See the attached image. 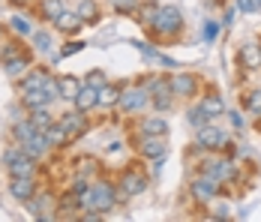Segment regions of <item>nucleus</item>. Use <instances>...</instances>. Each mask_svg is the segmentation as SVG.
<instances>
[{
    "instance_id": "28",
    "label": "nucleus",
    "mask_w": 261,
    "mask_h": 222,
    "mask_svg": "<svg viewBox=\"0 0 261 222\" xmlns=\"http://www.w3.org/2000/svg\"><path fill=\"white\" fill-rule=\"evenodd\" d=\"M201 108L207 111L210 117H216V114H222V99L216 96V93H210V96L204 99V102H201Z\"/></svg>"
},
{
    "instance_id": "30",
    "label": "nucleus",
    "mask_w": 261,
    "mask_h": 222,
    "mask_svg": "<svg viewBox=\"0 0 261 222\" xmlns=\"http://www.w3.org/2000/svg\"><path fill=\"white\" fill-rule=\"evenodd\" d=\"M246 111H249V114H261V90H252V93H249Z\"/></svg>"
},
{
    "instance_id": "23",
    "label": "nucleus",
    "mask_w": 261,
    "mask_h": 222,
    "mask_svg": "<svg viewBox=\"0 0 261 222\" xmlns=\"http://www.w3.org/2000/svg\"><path fill=\"white\" fill-rule=\"evenodd\" d=\"M45 81H48V75L42 72V69H36V72L27 75V78L21 81V84H18V87H21V93H27V90H36V87H42Z\"/></svg>"
},
{
    "instance_id": "24",
    "label": "nucleus",
    "mask_w": 261,
    "mask_h": 222,
    "mask_svg": "<svg viewBox=\"0 0 261 222\" xmlns=\"http://www.w3.org/2000/svg\"><path fill=\"white\" fill-rule=\"evenodd\" d=\"M156 15H159V6H156V3H141V6H138V21H141V24L153 27Z\"/></svg>"
},
{
    "instance_id": "33",
    "label": "nucleus",
    "mask_w": 261,
    "mask_h": 222,
    "mask_svg": "<svg viewBox=\"0 0 261 222\" xmlns=\"http://www.w3.org/2000/svg\"><path fill=\"white\" fill-rule=\"evenodd\" d=\"M33 42H36V48H39V51L51 48V36H48V33H36V36H33Z\"/></svg>"
},
{
    "instance_id": "2",
    "label": "nucleus",
    "mask_w": 261,
    "mask_h": 222,
    "mask_svg": "<svg viewBox=\"0 0 261 222\" xmlns=\"http://www.w3.org/2000/svg\"><path fill=\"white\" fill-rule=\"evenodd\" d=\"M180 27H183L180 9L159 6V15H156V21H153V30H156L159 36H174V33H180Z\"/></svg>"
},
{
    "instance_id": "39",
    "label": "nucleus",
    "mask_w": 261,
    "mask_h": 222,
    "mask_svg": "<svg viewBox=\"0 0 261 222\" xmlns=\"http://www.w3.org/2000/svg\"><path fill=\"white\" fill-rule=\"evenodd\" d=\"M255 6H258L255 0H237V9H243V12H252Z\"/></svg>"
},
{
    "instance_id": "10",
    "label": "nucleus",
    "mask_w": 261,
    "mask_h": 222,
    "mask_svg": "<svg viewBox=\"0 0 261 222\" xmlns=\"http://www.w3.org/2000/svg\"><path fill=\"white\" fill-rule=\"evenodd\" d=\"M75 102V108L79 111H90L93 105H99V87H93V84H81V90H79V96L72 99Z\"/></svg>"
},
{
    "instance_id": "34",
    "label": "nucleus",
    "mask_w": 261,
    "mask_h": 222,
    "mask_svg": "<svg viewBox=\"0 0 261 222\" xmlns=\"http://www.w3.org/2000/svg\"><path fill=\"white\" fill-rule=\"evenodd\" d=\"M12 30H15V33H21V36H27V33H30V24H27L21 15H15V18H12Z\"/></svg>"
},
{
    "instance_id": "31",
    "label": "nucleus",
    "mask_w": 261,
    "mask_h": 222,
    "mask_svg": "<svg viewBox=\"0 0 261 222\" xmlns=\"http://www.w3.org/2000/svg\"><path fill=\"white\" fill-rule=\"evenodd\" d=\"M18 54H21V48H18L15 42H9V45H3V48H0V60L6 63V60H12V57H18Z\"/></svg>"
},
{
    "instance_id": "26",
    "label": "nucleus",
    "mask_w": 261,
    "mask_h": 222,
    "mask_svg": "<svg viewBox=\"0 0 261 222\" xmlns=\"http://www.w3.org/2000/svg\"><path fill=\"white\" fill-rule=\"evenodd\" d=\"M60 12H63V0H42V15L48 21H54Z\"/></svg>"
},
{
    "instance_id": "32",
    "label": "nucleus",
    "mask_w": 261,
    "mask_h": 222,
    "mask_svg": "<svg viewBox=\"0 0 261 222\" xmlns=\"http://www.w3.org/2000/svg\"><path fill=\"white\" fill-rule=\"evenodd\" d=\"M114 9L117 12H135L138 9V0H114Z\"/></svg>"
},
{
    "instance_id": "4",
    "label": "nucleus",
    "mask_w": 261,
    "mask_h": 222,
    "mask_svg": "<svg viewBox=\"0 0 261 222\" xmlns=\"http://www.w3.org/2000/svg\"><path fill=\"white\" fill-rule=\"evenodd\" d=\"M147 99H150V93H147L144 87H129V90L120 93L117 105H120L123 111H141V108L147 105Z\"/></svg>"
},
{
    "instance_id": "20",
    "label": "nucleus",
    "mask_w": 261,
    "mask_h": 222,
    "mask_svg": "<svg viewBox=\"0 0 261 222\" xmlns=\"http://www.w3.org/2000/svg\"><path fill=\"white\" fill-rule=\"evenodd\" d=\"M27 66H30V60L18 54V57H12V60H6V63H3V72L9 75V78H18L21 72H27Z\"/></svg>"
},
{
    "instance_id": "42",
    "label": "nucleus",
    "mask_w": 261,
    "mask_h": 222,
    "mask_svg": "<svg viewBox=\"0 0 261 222\" xmlns=\"http://www.w3.org/2000/svg\"><path fill=\"white\" fill-rule=\"evenodd\" d=\"M255 3H258V6H261V0H255Z\"/></svg>"
},
{
    "instance_id": "1",
    "label": "nucleus",
    "mask_w": 261,
    "mask_h": 222,
    "mask_svg": "<svg viewBox=\"0 0 261 222\" xmlns=\"http://www.w3.org/2000/svg\"><path fill=\"white\" fill-rule=\"evenodd\" d=\"M81 204L90 207V210H96V213H108V210L117 204V192H114V186H111L108 180H99V183L90 186V192H87V198H84Z\"/></svg>"
},
{
    "instance_id": "14",
    "label": "nucleus",
    "mask_w": 261,
    "mask_h": 222,
    "mask_svg": "<svg viewBox=\"0 0 261 222\" xmlns=\"http://www.w3.org/2000/svg\"><path fill=\"white\" fill-rule=\"evenodd\" d=\"M51 24L57 27L60 33H75V30L81 27V18H79V12H66V9H63V12L54 18Z\"/></svg>"
},
{
    "instance_id": "21",
    "label": "nucleus",
    "mask_w": 261,
    "mask_h": 222,
    "mask_svg": "<svg viewBox=\"0 0 261 222\" xmlns=\"http://www.w3.org/2000/svg\"><path fill=\"white\" fill-rule=\"evenodd\" d=\"M21 102H24L27 108H39V105H51V102H48V96H45V90H42V87H36V90H27V93H21Z\"/></svg>"
},
{
    "instance_id": "25",
    "label": "nucleus",
    "mask_w": 261,
    "mask_h": 222,
    "mask_svg": "<svg viewBox=\"0 0 261 222\" xmlns=\"http://www.w3.org/2000/svg\"><path fill=\"white\" fill-rule=\"evenodd\" d=\"M186 120H189V124L195 126V129H201V126H207V124H210V114L204 111V108H201V105H198V108L186 111Z\"/></svg>"
},
{
    "instance_id": "40",
    "label": "nucleus",
    "mask_w": 261,
    "mask_h": 222,
    "mask_svg": "<svg viewBox=\"0 0 261 222\" xmlns=\"http://www.w3.org/2000/svg\"><path fill=\"white\" fill-rule=\"evenodd\" d=\"M216 216L225 219V216H228V207H225V204H216Z\"/></svg>"
},
{
    "instance_id": "19",
    "label": "nucleus",
    "mask_w": 261,
    "mask_h": 222,
    "mask_svg": "<svg viewBox=\"0 0 261 222\" xmlns=\"http://www.w3.org/2000/svg\"><path fill=\"white\" fill-rule=\"evenodd\" d=\"M141 132H144V135H165V132H168V120H165V117H147V120L141 124Z\"/></svg>"
},
{
    "instance_id": "8",
    "label": "nucleus",
    "mask_w": 261,
    "mask_h": 222,
    "mask_svg": "<svg viewBox=\"0 0 261 222\" xmlns=\"http://www.w3.org/2000/svg\"><path fill=\"white\" fill-rule=\"evenodd\" d=\"M6 168H9V177H33L36 168H33V156H27L24 150L12 159V162H6Z\"/></svg>"
},
{
    "instance_id": "22",
    "label": "nucleus",
    "mask_w": 261,
    "mask_h": 222,
    "mask_svg": "<svg viewBox=\"0 0 261 222\" xmlns=\"http://www.w3.org/2000/svg\"><path fill=\"white\" fill-rule=\"evenodd\" d=\"M42 135H45V141H48V147H60V144H63V141L69 138V135H66V129H63L60 124L48 126V129L42 132Z\"/></svg>"
},
{
    "instance_id": "36",
    "label": "nucleus",
    "mask_w": 261,
    "mask_h": 222,
    "mask_svg": "<svg viewBox=\"0 0 261 222\" xmlns=\"http://www.w3.org/2000/svg\"><path fill=\"white\" fill-rule=\"evenodd\" d=\"M90 171H96V165H93L90 159H81V165H79V177H90Z\"/></svg>"
},
{
    "instance_id": "29",
    "label": "nucleus",
    "mask_w": 261,
    "mask_h": 222,
    "mask_svg": "<svg viewBox=\"0 0 261 222\" xmlns=\"http://www.w3.org/2000/svg\"><path fill=\"white\" fill-rule=\"evenodd\" d=\"M153 105H156V111H168V108H171V87L153 93Z\"/></svg>"
},
{
    "instance_id": "37",
    "label": "nucleus",
    "mask_w": 261,
    "mask_h": 222,
    "mask_svg": "<svg viewBox=\"0 0 261 222\" xmlns=\"http://www.w3.org/2000/svg\"><path fill=\"white\" fill-rule=\"evenodd\" d=\"M87 84H93V87H102V84H105V75H102V72H90V75H87Z\"/></svg>"
},
{
    "instance_id": "13",
    "label": "nucleus",
    "mask_w": 261,
    "mask_h": 222,
    "mask_svg": "<svg viewBox=\"0 0 261 222\" xmlns=\"http://www.w3.org/2000/svg\"><path fill=\"white\" fill-rule=\"evenodd\" d=\"M168 84H171V93H177V96H192L195 93V78L186 72H177Z\"/></svg>"
},
{
    "instance_id": "5",
    "label": "nucleus",
    "mask_w": 261,
    "mask_h": 222,
    "mask_svg": "<svg viewBox=\"0 0 261 222\" xmlns=\"http://www.w3.org/2000/svg\"><path fill=\"white\" fill-rule=\"evenodd\" d=\"M9 192L18 201H30V198L36 195V180L33 177H12L9 180Z\"/></svg>"
},
{
    "instance_id": "15",
    "label": "nucleus",
    "mask_w": 261,
    "mask_h": 222,
    "mask_svg": "<svg viewBox=\"0 0 261 222\" xmlns=\"http://www.w3.org/2000/svg\"><path fill=\"white\" fill-rule=\"evenodd\" d=\"M57 90H60V96L63 99H75L81 90V81L79 78H72V75H60L57 78Z\"/></svg>"
},
{
    "instance_id": "17",
    "label": "nucleus",
    "mask_w": 261,
    "mask_h": 222,
    "mask_svg": "<svg viewBox=\"0 0 261 222\" xmlns=\"http://www.w3.org/2000/svg\"><path fill=\"white\" fill-rule=\"evenodd\" d=\"M12 132H15V141H18V144H24V141H30V138H36V135H39V129H36L33 120H21V124H15Z\"/></svg>"
},
{
    "instance_id": "11",
    "label": "nucleus",
    "mask_w": 261,
    "mask_h": 222,
    "mask_svg": "<svg viewBox=\"0 0 261 222\" xmlns=\"http://www.w3.org/2000/svg\"><path fill=\"white\" fill-rule=\"evenodd\" d=\"M237 57H240V63L249 66V69H258L261 66V48L255 45V42H243L240 51H237Z\"/></svg>"
},
{
    "instance_id": "7",
    "label": "nucleus",
    "mask_w": 261,
    "mask_h": 222,
    "mask_svg": "<svg viewBox=\"0 0 261 222\" xmlns=\"http://www.w3.org/2000/svg\"><path fill=\"white\" fill-rule=\"evenodd\" d=\"M60 126L66 129V135H69V138H79V135H84V129H87L84 111H79V108H75L72 114L66 111V114H63V120H60Z\"/></svg>"
},
{
    "instance_id": "9",
    "label": "nucleus",
    "mask_w": 261,
    "mask_h": 222,
    "mask_svg": "<svg viewBox=\"0 0 261 222\" xmlns=\"http://www.w3.org/2000/svg\"><path fill=\"white\" fill-rule=\"evenodd\" d=\"M189 192L198 198V201H213V195L219 192V180H213V177H201V180H195V183L189 186Z\"/></svg>"
},
{
    "instance_id": "35",
    "label": "nucleus",
    "mask_w": 261,
    "mask_h": 222,
    "mask_svg": "<svg viewBox=\"0 0 261 222\" xmlns=\"http://www.w3.org/2000/svg\"><path fill=\"white\" fill-rule=\"evenodd\" d=\"M216 33H219V24H216V21H207V24H204V39L213 42V39H216Z\"/></svg>"
},
{
    "instance_id": "16",
    "label": "nucleus",
    "mask_w": 261,
    "mask_h": 222,
    "mask_svg": "<svg viewBox=\"0 0 261 222\" xmlns=\"http://www.w3.org/2000/svg\"><path fill=\"white\" fill-rule=\"evenodd\" d=\"M79 18H81V24H96V21H99V6H96L93 0H81Z\"/></svg>"
},
{
    "instance_id": "18",
    "label": "nucleus",
    "mask_w": 261,
    "mask_h": 222,
    "mask_svg": "<svg viewBox=\"0 0 261 222\" xmlns=\"http://www.w3.org/2000/svg\"><path fill=\"white\" fill-rule=\"evenodd\" d=\"M30 120L36 124V129H39V132H45L48 126H54V117H51V111H48V105H39V108H33Z\"/></svg>"
},
{
    "instance_id": "6",
    "label": "nucleus",
    "mask_w": 261,
    "mask_h": 222,
    "mask_svg": "<svg viewBox=\"0 0 261 222\" xmlns=\"http://www.w3.org/2000/svg\"><path fill=\"white\" fill-rule=\"evenodd\" d=\"M165 153H168L165 135H147V138L141 141V156H147V159H162Z\"/></svg>"
},
{
    "instance_id": "3",
    "label": "nucleus",
    "mask_w": 261,
    "mask_h": 222,
    "mask_svg": "<svg viewBox=\"0 0 261 222\" xmlns=\"http://www.w3.org/2000/svg\"><path fill=\"white\" fill-rule=\"evenodd\" d=\"M195 144L198 147H207V150H222V147H228V135L225 132H219L216 126H201L198 129V138H195Z\"/></svg>"
},
{
    "instance_id": "38",
    "label": "nucleus",
    "mask_w": 261,
    "mask_h": 222,
    "mask_svg": "<svg viewBox=\"0 0 261 222\" xmlns=\"http://www.w3.org/2000/svg\"><path fill=\"white\" fill-rule=\"evenodd\" d=\"M81 48H84V42H72V45H69V42H66V45H63V54H66V57H69V54H79Z\"/></svg>"
},
{
    "instance_id": "27",
    "label": "nucleus",
    "mask_w": 261,
    "mask_h": 222,
    "mask_svg": "<svg viewBox=\"0 0 261 222\" xmlns=\"http://www.w3.org/2000/svg\"><path fill=\"white\" fill-rule=\"evenodd\" d=\"M117 99H120V93L111 84H102L99 87V105H117Z\"/></svg>"
},
{
    "instance_id": "12",
    "label": "nucleus",
    "mask_w": 261,
    "mask_h": 222,
    "mask_svg": "<svg viewBox=\"0 0 261 222\" xmlns=\"http://www.w3.org/2000/svg\"><path fill=\"white\" fill-rule=\"evenodd\" d=\"M144 177L141 174H135V171H126L123 174V180H120V192L126 198H132V195H138V192H144Z\"/></svg>"
},
{
    "instance_id": "41",
    "label": "nucleus",
    "mask_w": 261,
    "mask_h": 222,
    "mask_svg": "<svg viewBox=\"0 0 261 222\" xmlns=\"http://www.w3.org/2000/svg\"><path fill=\"white\" fill-rule=\"evenodd\" d=\"M231 124H234L237 129H240V126H243V117H240V114H237V111H231Z\"/></svg>"
}]
</instances>
